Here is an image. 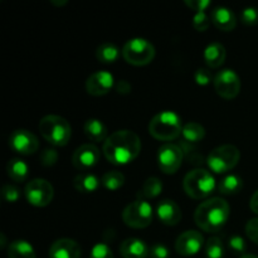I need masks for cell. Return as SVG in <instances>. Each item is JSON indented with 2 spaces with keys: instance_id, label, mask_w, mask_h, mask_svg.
<instances>
[{
  "instance_id": "obj_25",
  "label": "cell",
  "mask_w": 258,
  "mask_h": 258,
  "mask_svg": "<svg viewBox=\"0 0 258 258\" xmlns=\"http://www.w3.org/2000/svg\"><path fill=\"white\" fill-rule=\"evenodd\" d=\"M242 188H243V180L241 176L236 175V174H229V175L224 176L218 184V191L224 196L239 193Z\"/></svg>"
},
{
  "instance_id": "obj_11",
  "label": "cell",
  "mask_w": 258,
  "mask_h": 258,
  "mask_svg": "<svg viewBox=\"0 0 258 258\" xmlns=\"http://www.w3.org/2000/svg\"><path fill=\"white\" fill-rule=\"evenodd\" d=\"M184 153L180 146L166 143L160 146L158 153L159 168L165 174H174L179 170L183 163Z\"/></svg>"
},
{
  "instance_id": "obj_30",
  "label": "cell",
  "mask_w": 258,
  "mask_h": 258,
  "mask_svg": "<svg viewBox=\"0 0 258 258\" xmlns=\"http://www.w3.org/2000/svg\"><path fill=\"white\" fill-rule=\"evenodd\" d=\"M206 256L207 258H223L224 246L223 242L218 237H211L206 243Z\"/></svg>"
},
{
  "instance_id": "obj_36",
  "label": "cell",
  "mask_w": 258,
  "mask_h": 258,
  "mask_svg": "<svg viewBox=\"0 0 258 258\" xmlns=\"http://www.w3.org/2000/svg\"><path fill=\"white\" fill-rule=\"evenodd\" d=\"M242 22L246 25H256L258 24V9L257 8H246L241 13Z\"/></svg>"
},
{
  "instance_id": "obj_4",
  "label": "cell",
  "mask_w": 258,
  "mask_h": 258,
  "mask_svg": "<svg viewBox=\"0 0 258 258\" xmlns=\"http://www.w3.org/2000/svg\"><path fill=\"white\" fill-rule=\"evenodd\" d=\"M40 135L53 146H66L72 136V127L64 117L47 115L39 121Z\"/></svg>"
},
{
  "instance_id": "obj_21",
  "label": "cell",
  "mask_w": 258,
  "mask_h": 258,
  "mask_svg": "<svg viewBox=\"0 0 258 258\" xmlns=\"http://www.w3.org/2000/svg\"><path fill=\"white\" fill-rule=\"evenodd\" d=\"M83 131H85V135L87 136L88 140H91L92 143H101V141L105 143L108 138L107 127L102 121L97 120V118H90V120L86 121Z\"/></svg>"
},
{
  "instance_id": "obj_23",
  "label": "cell",
  "mask_w": 258,
  "mask_h": 258,
  "mask_svg": "<svg viewBox=\"0 0 258 258\" xmlns=\"http://www.w3.org/2000/svg\"><path fill=\"white\" fill-rule=\"evenodd\" d=\"M7 173L10 179H13L17 183H22L28 178L29 168H28V164L24 160L19 158H14L8 161Z\"/></svg>"
},
{
  "instance_id": "obj_19",
  "label": "cell",
  "mask_w": 258,
  "mask_h": 258,
  "mask_svg": "<svg viewBox=\"0 0 258 258\" xmlns=\"http://www.w3.org/2000/svg\"><path fill=\"white\" fill-rule=\"evenodd\" d=\"M120 253L123 258H146L150 254V248L139 238H127L121 243Z\"/></svg>"
},
{
  "instance_id": "obj_33",
  "label": "cell",
  "mask_w": 258,
  "mask_h": 258,
  "mask_svg": "<svg viewBox=\"0 0 258 258\" xmlns=\"http://www.w3.org/2000/svg\"><path fill=\"white\" fill-rule=\"evenodd\" d=\"M40 164L45 168L53 166L58 160V153L55 149H44L40 154Z\"/></svg>"
},
{
  "instance_id": "obj_45",
  "label": "cell",
  "mask_w": 258,
  "mask_h": 258,
  "mask_svg": "<svg viewBox=\"0 0 258 258\" xmlns=\"http://www.w3.org/2000/svg\"><path fill=\"white\" fill-rule=\"evenodd\" d=\"M239 258H258V257L254 256V254H243V256H241Z\"/></svg>"
},
{
  "instance_id": "obj_31",
  "label": "cell",
  "mask_w": 258,
  "mask_h": 258,
  "mask_svg": "<svg viewBox=\"0 0 258 258\" xmlns=\"http://www.w3.org/2000/svg\"><path fill=\"white\" fill-rule=\"evenodd\" d=\"M0 196H2L3 201L7 202V203H15V202L19 201L20 191L17 186L12 185V184H5L0 190Z\"/></svg>"
},
{
  "instance_id": "obj_28",
  "label": "cell",
  "mask_w": 258,
  "mask_h": 258,
  "mask_svg": "<svg viewBox=\"0 0 258 258\" xmlns=\"http://www.w3.org/2000/svg\"><path fill=\"white\" fill-rule=\"evenodd\" d=\"M163 191V183L159 178L156 176H151L145 180V183L143 184V188H141L139 197H141V199H151L156 198L159 194Z\"/></svg>"
},
{
  "instance_id": "obj_24",
  "label": "cell",
  "mask_w": 258,
  "mask_h": 258,
  "mask_svg": "<svg viewBox=\"0 0 258 258\" xmlns=\"http://www.w3.org/2000/svg\"><path fill=\"white\" fill-rule=\"evenodd\" d=\"M9 258H35V251L29 242L24 239L13 241L8 247Z\"/></svg>"
},
{
  "instance_id": "obj_34",
  "label": "cell",
  "mask_w": 258,
  "mask_h": 258,
  "mask_svg": "<svg viewBox=\"0 0 258 258\" xmlns=\"http://www.w3.org/2000/svg\"><path fill=\"white\" fill-rule=\"evenodd\" d=\"M211 25V20L206 13H197L193 17V27L198 32H204Z\"/></svg>"
},
{
  "instance_id": "obj_13",
  "label": "cell",
  "mask_w": 258,
  "mask_h": 258,
  "mask_svg": "<svg viewBox=\"0 0 258 258\" xmlns=\"http://www.w3.org/2000/svg\"><path fill=\"white\" fill-rule=\"evenodd\" d=\"M100 160V150L93 144H83L75 150L72 155V164L77 170L87 171L97 165Z\"/></svg>"
},
{
  "instance_id": "obj_14",
  "label": "cell",
  "mask_w": 258,
  "mask_h": 258,
  "mask_svg": "<svg viewBox=\"0 0 258 258\" xmlns=\"http://www.w3.org/2000/svg\"><path fill=\"white\" fill-rule=\"evenodd\" d=\"M204 244V237L198 231H185L178 237L175 242V251L180 256H194L202 249Z\"/></svg>"
},
{
  "instance_id": "obj_12",
  "label": "cell",
  "mask_w": 258,
  "mask_h": 258,
  "mask_svg": "<svg viewBox=\"0 0 258 258\" xmlns=\"http://www.w3.org/2000/svg\"><path fill=\"white\" fill-rule=\"evenodd\" d=\"M9 146L14 153L20 155H32L39 149L38 138L25 128H18L9 136Z\"/></svg>"
},
{
  "instance_id": "obj_16",
  "label": "cell",
  "mask_w": 258,
  "mask_h": 258,
  "mask_svg": "<svg viewBox=\"0 0 258 258\" xmlns=\"http://www.w3.org/2000/svg\"><path fill=\"white\" fill-rule=\"evenodd\" d=\"M82 249L71 238H60L53 242L49 248V258H80Z\"/></svg>"
},
{
  "instance_id": "obj_17",
  "label": "cell",
  "mask_w": 258,
  "mask_h": 258,
  "mask_svg": "<svg viewBox=\"0 0 258 258\" xmlns=\"http://www.w3.org/2000/svg\"><path fill=\"white\" fill-rule=\"evenodd\" d=\"M156 214H158L159 219L165 226H176L181 221V217H183L178 204L174 201H169V199L161 201L158 204V207H156Z\"/></svg>"
},
{
  "instance_id": "obj_15",
  "label": "cell",
  "mask_w": 258,
  "mask_h": 258,
  "mask_svg": "<svg viewBox=\"0 0 258 258\" xmlns=\"http://www.w3.org/2000/svg\"><path fill=\"white\" fill-rule=\"evenodd\" d=\"M115 87V78L107 71H98L92 73L86 81V91L88 95L95 96H105Z\"/></svg>"
},
{
  "instance_id": "obj_20",
  "label": "cell",
  "mask_w": 258,
  "mask_h": 258,
  "mask_svg": "<svg viewBox=\"0 0 258 258\" xmlns=\"http://www.w3.org/2000/svg\"><path fill=\"white\" fill-rule=\"evenodd\" d=\"M226 48L218 42L211 43L206 47L203 52V58L209 68H219L226 60Z\"/></svg>"
},
{
  "instance_id": "obj_35",
  "label": "cell",
  "mask_w": 258,
  "mask_h": 258,
  "mask_svg": "<svg viewBox=\"0 0 258 258\" xmlns=\"http://www.w3.org/2000/svg\"><path fill=\"white\" fill-rule=\"evenodd\" d=\"M228 247L234 253L242 254V256H243V253L247 249L246 241L241 236H232L228 241Z\"/></svg>"
},
{
  "instance_id": "obj_39",
  "label": "cell",
  "mask_w": 258,
  "mask_h": 258,
  "mask_svg": "<svg viewBox=\"0 0 258 258\" xmlns=\"http://www.w3.org/2000/svg\"><path fill=\"white\" fill-rule=\"evenodd\" d=\"M150 257L151 258H168L169 249L165 244L155 243L150 248Z\"/></svg>"
},
{
  "instance_id": "obj_10",
  "label": "cell",
  "mask_w": 258,
  "mask_h": 258,
  "mask_svg": "<svg viewBox=\"0 0 258 258\" xmlns=\"http://www.w3.org/2000/svg\"><path fill=\"white\" fill-rule=\"evenodd\" d=\"M216 92L226 100L237 97L241 91V80L233 70H222L216 75L213 80Z\"/></svg>"
},
{
  "instance_id": "obj_8",
  "label": "cell",
  "mask_w": 258,
  "mask_h": 258,
  "mask_svg": "<svg viewBox=\"0 0 258 258\" xmlns=\"http://www.w3.org/2000/svg\"><path fill=\"white\" fill-rule=\"evenodd\" d=\"M153 207L145 199H136L135 202L126 206L122 212V221L130 228L143 229L146 228L153 222Z\"/></svg>"
},
{
  "instance_id": "obj_40",
  "label": "cell",
  "mask_w": 258,
  "mask_h": 258,
  "mask_svg": "<svg viewBox=\"0 0 258 258\" xmlns=\"http://www.w3.org/2000/svg\"><path fill=\"white\" fill-rule=\"evenodd\" d=\"M185 4L197 13H204V10L211 5V2L209 0H185Z\"/></svg>"
},
{
  "instance_id": "obj_2",
  "label": "cell",
  "mask_w": 258,
  "mask_h": 258,
  "mask_svg": "<svg viewBox=\"0 0 258 258\" xmlns=\"http://www.w3.org/2000/svg\"><path fill=\"white\" fill-rule=\"evenodd\" d=\"M229 213L231 208L227 201L214 197L199 204L194 213V222L204 232L217 233L226 226Z\"/></svg>"
},
{
  "instance_id": "obj_29",
  "label": "cell",
  "mask_w": 258,
  "mask_h": 258,
  "mask_svg": "<svg viewBox=\"0 0 258 258\" xmlns=\"http://www.w3.org/2000/svg\"><path fill=\"white\" fill-rule=\"evenodd\" d=\"M101 184L107 190H117L125 184V175L117 170L107 171L101 178Z\"/></svg>"
},
{
  "instance_id": "obj_26",
  "label": "cell",
  "mask_w": 258,
  "mask_h": 258,
  "mask_svg": "<svg viewBox=\"0 0 258 258\" xmlns=\"http://www.w3.org/2000/svg\"><path fill=\"white\" fill-rule=\"evenodd\" d=\"M120 57V49L112 43H103L96 49V58L101 63H113Z\"/></svg>"
},
{
  "instance_id": "obj_18",
  "label": "cell",
  "mask_w": 258,
  "mask_h": 258,
  "mask_svg": "<svg viewBox=\"0 0 258 258\" xmlns=\"http://www.w3.org/2000/svg\"><path fill=\"white\" fill-rule=\"evenodd\" d=\"M212 22L223 32H232L237 27V18L234 13L224 7L214 8L212 10Z\"/></svg>"
},
{
  "instance_id": "obj_1",
  "label": "cell",
  "mask_w": 258,
  "mask_h": 258,
  "mask_svg": "<svg viewBox=\"0 0 258 258\" xmlns=\"http://www.w3.org/2000/svg\"><path fill=\"white\" fill-rule=\"evenodd\" d=\"M105 158L113 165H127L135 160L141 151V141L131 130H117L103 143Z\"/></svg>"
},
{
  "instance_id": "obj_43",
  "label": "cell",
  "mask_w": 258,
  "mask_h": 258,
  "mask_svg": "<svg viewBox=\"0 0 258 258\" xmlns=\"http://www.w3.org/2000/svg\"><path fill=\"white\" fill-rule=\"evenodd\" d=\"M53 5H57V7H62V5H66L68 3V0H50Z\"/></svg>"
},
{
  "instance_id": "obj_9",
  "label": "cell",
  "mask_w": 258,
  "mask_h": 258,
  "mask_svg": "<svg viewBox=\"0 0 258 258\" xmlns=\"http://www.w3.org/2000/svg\"><path fill=\"white\" fill-rule=\"evenodd\" d=\"M24 196L28 203L38 208H43L49 206L50 202L53 201L54 189L48 180L37 178L28 181L24 188Z\"/></svg>"
},
{
  "instance_id": "obj_44",
  "label": "cell",
  "mask_w": 258,
  "mask_h": 258,
  "mask_svg": "<svg viewBox=\"0 0 258 258\" xmlns=\"http://www.w3.org/2000/svg\"><path fill=\"white\" fill-rule=\"evenodd\" d=\"M0 237H2V244H0V246H2V248H4L5 247V236L4 234H0Z\"/></svg>"
},
{
  "instance_id": "obj_7",
  "label": "cell",
  "mask_w": 258,
  "mask_h": 258,
  "mask_svg": "<svg viewBox=\"0 0 258 258\" xmlns=\"http://www.w3.org/2000/svg\"><path fill=\"white\" fill-rule=\"evenodd\" d=\"M123 59L133 66H146L155 57V47L144 38H133L121 50Z\"/></svg>"
},
{
  "instance_id": "obj_41",
  "label": "cell",
  "mask_w": 258,
  "mask_h": 258,
  "mask_svg": "<svg viewBox=\"0 0 258 258\" xmlns=\"http://www.w3.org/2000/svg\"><path fill=\"white\" fill-rule=\"evenodd\" d=\"M115 88L118 93H121V95H127V93H130L131 90H133V86H131L127 81L121 80L116 83Z\"/></svg>"
},
{
  "instance_id": "obj_38",
  "label": "cell",
  "mask_w": 258,
  "mask_h": 258,
  "mask_svg": "<svg viewBox=\"0 0 258 258\" xmlns=\"http://www.w3.org/2000/svg\"><path fill=\"white\" fill-rule=\"evenodd\" d=\"M244 229H246L247 237L258 246V218L249 219Z\"/></svg>"
},
{
  "instance_id": "obj_42",
  "label": "cell",
  "mask_w": 258,
  "mask_h": 258,
  "mask_svg": "<svg viewBox=\"0 0 258 258\" xmlns=\"http://www.w3.org/2000/svg\"><path fill=\"white\" fill-rule=\"evenodd\" d=\"M249 208L253 212L254 214H258V190L254 191L253 196L251 197V201H249Z\"/></svg>"
},
{
  "instance_id": "obj_3",
  "label": "cell",
  "mask_w": 258,
  "mask_h": 258,
  "mask_svg": "<svg viewBox=\"0 0 258 258\" xmlns=\"http://www.w3.org/2000/svg\"><path fill=\"white\" fill-rule=\"evenodd\" d=\"M183 122L180 116L174 111H161L151 118L149 133L160 141H171L178 139L183 133Z\"/></svg>"
},
{
  "instance_id": "obj_37",
  "label": "cell",
  "mask_w": 258,
  "mask_h": 258,
  "mask_svg": "<svg viewBox=\"0 0 258 258\" xmlns=\"http://www.w3.org/2000/svg\"><path fill=\"white\" fill-rule=\"evenodd\" d=\"M194 80L198 83L199 86H207L212 82V80H214L213 76H212L211 71L207 70V68H199L194 73Z\"/></svg>"
},
{
  "instance_id": "obj_32",
  "label": "cell",
  "mask_w": 258,
  "mask_h": 258,
  "mask_svg": "<svg viewBox=\"0 0 258 258\" xmlns=\"http://www.w3.org/2000/svg\"><path fill=\"white\" fill-rule=\"evenodd\" d=\"M90 258H113L112 249L106 243H97L91 249Z\"/></svg>"
},
{
  "instance_id": "obj_22",
  "label": "cell",
  "mask_w": 258,
  "mask_h": 258,
  "mask_svg": "<svg viewBox=\"0 0 258 258\" xmlns=\"http://www.w3.org/2000/svg\"><path fill=\"white\" fill-rule=\"evenodd\" d=\"M73 188L80 193H93L100 186L101 180L92 173H80L75 176L72 181Z\"/></svg>"
},
{
  "instance_id": "obj_6",
  "label": "cell",
  "mask_w": 258,
  "mask_h": 258,
  "mask_svg": "<svg viewBox=\"0 0 258 258\" xmlns=\"http://www.w3.org/2000/svg\"><path fill=\"white\" fill-rule=\"evenodd\" d=\"M241 153L238 148L232 144H226L213 149L207 158L209 169L216 174H223L232 170L238 164Z\"/></svg>"
},
{
  "instance_id": "obj_27",
  "label": "cell",
  "mask_w": 258,
  "mask_h": 258,
  "mask_svg": "<svg viewBox=\"0 0 258 258\" xmlns=\"http://www.w3.org/2000/svg\"><path fill=\"white\" fill-rule=\"evenodd\" d=\"M181 135H183L184 140H185L186 143L196 144L203 140L204 136H206V128H204L201 123L193 122V121H191V122H188L184 125Z\"/></svg>"
},
{
  "instance_id": "obj_5",
  "label": "cell",
  "mask_w": 258,
  "mask_h": 258,
  "mask_svg": "<svg viewBox=\"0 0 258 258\" xmlns=\"http://www.w3.org/2000/svg\"><path fill=\"white\" fill-rule=\"evenodd\" d=\"M183 188L190 198L199 201L213 193L216 189V179L206 169H194L184 176Z\"/></svg>"
}]
</instances>
